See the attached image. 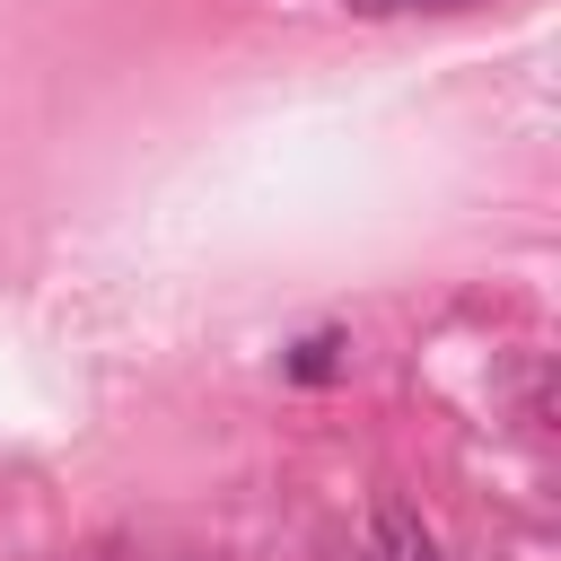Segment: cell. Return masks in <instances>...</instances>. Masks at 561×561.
Listing matches in <instances>:
<instances>
[{"label": "cell", "mask_w": 561, "mask_h": 561, "mask_svg": "<svg viewBox=\"0 0 561 561\" xmlns=\"http://www.w3.org/2000/svg\"><path fill=\"white\" fill-rule=\"evenodd\" d=\"M333 368H342V333H307V342L289 351V377H298V386H324Z\"/></svg>", "instance_id": "7a4b0ae2"}, {"label": "cell", "mask_w": 561, "mask_h": 561, "mask_svg": "<svg viewBox=\"0 0 561 561\" xmlns=\"http://www.w3.org/2000/svg\"><path fill=\"white\" fill-rule=\"evenodd\" d=\"M368 561H447V552H438V535H430V517L412 500L377 491V508H368Z\"/></svg>", "instance_id": "6da1fadb"}, {"label": "cell", "mask_w": 561, "mask_h": 561, "mask_svg": "<svg viewBox=\"0 0 561 561\" xmlns=\"http://www.w3.org/2000/svg\"><path fill=\"white\" fill-rule=\"evenodd\" d=\"M351 9H368V18H386V9H447V0H351Z\"/></svg>", "instance_id": "3957f363"}]
</instances>
